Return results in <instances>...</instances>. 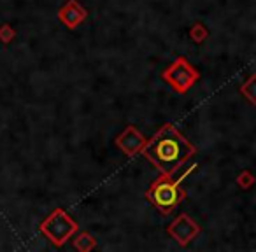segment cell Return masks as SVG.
I'll list each match as a JSON object with an SVG mask.
<instances>
[{"mask_svg": "<svg viewBox=\"0 0 256 252\" xmlns=\"http://www.w3.org/2000/svg\"><path fill=\"white\" fill-rule=\"evenodd\" d=\"M192 153L193 149L188 140L182 139L170 126L162 130L146 149V156L165 174H170L178 167H181V163L188 160Z\"/></svg>", "mask_w": 256, "mask_h": 252, "instance_id": "6da1fadb", "label": "cell"}, {"mask_svg": "<svg viewBox=\"0 0 256 252\" xmlns=\"http://www.w3.org/2000/svg\"><path fill=\"white\" fill-rule=\"evenodd\" d=\"M151 200L156 203V207L167 210L170 207L176 205V202L179 200L178 188L172 186L170 182H160L154 186V189L151 191Z\"/></svg>", "mask_w": 256, "mask_h": 252, "instance_id": "7a4b0ae2", "label": "cell"}]
</instances>
